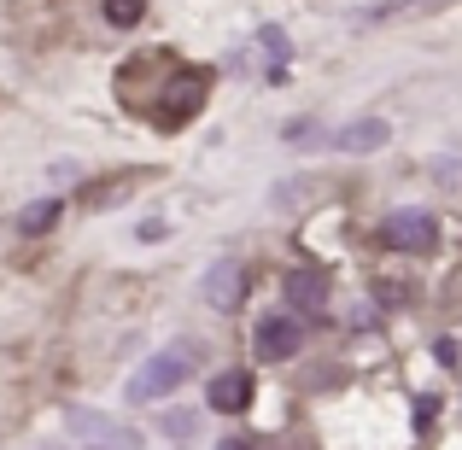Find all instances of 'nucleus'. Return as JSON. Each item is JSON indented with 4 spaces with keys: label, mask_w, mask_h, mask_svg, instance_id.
<instances>
[{
    "label": "nucleus",
    "mask_w": 462,
    "mask_h": 450,
    "mask_svg": "<svg viewBox=\"0 0 462 450\" xmlns=\"http://www.w3.org/2000/svg\"><path fill=\"white\" fill-rule=\"evenodd\" d=\"M310 135H316L310 117H299V124H287V129H282V141H293V147H310Z\"/></svg>",
    "instance_id": "11"
},
{
    "label": "nucleus",
    "mask_w": 462,
    "mask_h": 450,
    "mask_svg": "<svg viewBox=\"0 0 462 450\" xmlns=\"http://www.w3.org/2000/svg\"><path fill=\"white\" fill-rule=\"evenodd\" d=\"M386 135H393V129H386L381 117H357V124H346L334 135V147L339 152H374V147H386Z\"/></svg>",
    "instance_id": "8"
},
{
    "label": "nucleus",
    "mask_w": 462,
    "mask_h": 450,
    "mask_svg": "<svg viewBox=\"0 0 462 450\" xmlns=\"http://www.w3.org/2000/svg\"><path fill=\"white\" fill-rule=\"evenodd\" d=\"M205 398H211V409H217V416H240V409L252 404V374H240V369H228V374H211Z\"/></svg>",
    "instance_id": "6"
},
{
    "label": "nucleus",
    "mask_w": 462,
    "mask_h": 450,
    "mask_svg": "<svg viewBox=\"0 0 462 450\" xmlns=\"http://www.w3.org/2000/svg\"><path fill=\"white\" fill-rule=\"evenodd\" d=\"M193 363H199V351H193V345H164V351H152V357L141 363V374L129 381V404H158V398H170L181 381H188Z\"/></svg>",
    "instance_id": "1"
},
{
    "label": "nucleus",
    "mask_w": 462,
    "mask_h": 450,
    "mask_svg": "<svg viewBox=\"0 0 462 450\" xmlns=\"http://www.w3.org/2000/svg\"><path fill=\"white\" fill-rule=\"evenodd\" d=\"M421 6H445V0H421Z\"/></svg>",
    "instance_id": "15"
},
{
    "label": "nucleus",
    "mask_w": 462,
    "mask_h": 450,
    "mask_svg": "<svg viewBox=\"0 0 462 450\" xmlns=\"http://www.w3.org/2000/svg\"><path fill=\"white\" fill-rule=\"evenodd\" d=\"M164 234H170V223H158V216H147V223L135 228V240H147V246H158V240H164Z\"/></svg>",
    "instance_id": "13"
},
{
    "label": "nucleus",
    "mask_w": 462,
    "mask_h": 450,
    "mask_svg": "<svg viewBox=\"0 0 462 450\" xmlns=\"http://www.w3.org/2000/svg\"><path fill=\"white\" fill-rule=\"evenodd\" d=\"M53 223H59V199H35V205H23L18 234H47Z\"/></svg>",
    "instance_id": "9"
},
{
    "label": "nucleus",
    "mask_w": 462,
    "mask_h": 450,
    "mask_svg": "<svg viewBox=\"0 0 462 450\" xmlns=\"http://www.w3.org/2000/svg\"><path fill=\"white\" fill-rule=\"evenodd\" d=\"M217 450H252V445H246V439H223Z\"/></svg>",
    "instance_id": "14"
},
{
    "label": "nucleus",
    "mask_w": 462,
    "mask_h": 450,
    "mask_svg": "<svg viewBox=\"0 0 462 450\" xmlns=\"http://www.w3.org/2000/svg\"><path fill=\"white\" fill-rule=\"evenodd\" d=\"M299 339H305V327L293 322V316H263L258 322V357L263 363H282L299 351Z\"/></svg>",
    "instance_id": "4"
},
{
    "label": "nucleus",
    "mask_w": 462,
    "mask_h": 450,
    "mask_svg": "<svg viewBox=\"0 0 462 450\" xmlns=\"http://www.w3.org/2000/svg\"><path fill=\"white\" fill-rule=\"evenodd\" d=\"M381 240L393 252H428L433 240H439V223H433L428 211H416V205H404V211H393L381 223Z\"/></svg>",
    "instance_id": "2"
},
{
    "label": "nucleus",
    "mask_w": 462,
    "mask_h": 450,
    "mask_svg": "<svg viewBox=\"0 0 462 450\" xmlns=\"http://www.w3.org/2000/svg\"><path fill=\"white\" fill-rule=\"evenodd\" d=\"M70 433H77L82 445L94 450H141V439L129 427H112L106 416H94V409H70Z\"/></svg>",
    "instance_id": "3"
},
{
    "label": "nucleus",
    "mask_w": 462,
    "mask_h": 450,
    "mask_svg": "<svg viewBox=\"0 0 462 450\" xmlns=\"http://www.w3.org/2000/svg\"><path fill=\"white\" fill-rule=\"evenodd\" d=\"M205 304H211V310H235L240 304V293H246V281H240V263L235 258H217L211 270H205Z\"/></svg>",
    "instance_id": "5"
},
{
    "label": "nucleus",
    "mask_w": 462,
    "mask_h": 450,
    "mask_svg": "<svg viewBox=\"0 0 462 450\" xmlns=\"http://www.w3.org/2000/svg\"><path fill=\"white\" fill-rule=\"evenodd\" d=\"M282 293H287V304H293L299 316H322L328 310V281H322V275H310V270H293L282 281Z\"/></svg>",
    "instance_id": "7"
},
{
    "label": "nucleus",
    "mask_w": 462,
    "mask_h": 450,
    "mask_svg": "<svg viewBox=\"0 0 462 450\" xmlns=\"http://www.w3.org/2000/svg\"><path fill=\"white\" fill-rule=\"evenodd\" d=\"M141 12H147V0H106V23L112 30H135Z\"/></svg>",
    "instance_id": "10"
},
{
    "label": "nucleus",
    "mask_w": 462,
    "mask_h": 450,
    "mask_svg": "<svg viewBox=\"0 0 462 450\" xmlns=\"http://www.w3.org/2000/svg\"><path fill=\"white\" fill-rule=\"evenodd\" d=\"M158 427H164V439H193V421L188 416H164Z\"/></svg>",
    "instance_id": "12"
}]
</instances>
